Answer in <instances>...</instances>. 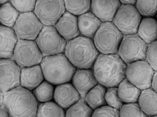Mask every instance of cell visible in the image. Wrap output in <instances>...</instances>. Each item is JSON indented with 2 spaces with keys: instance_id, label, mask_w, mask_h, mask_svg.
<instances>
[{
  "instance_id": "11",
  "label": "cell",
  "mask_w": 157,
  "mask_h": 117,
  "mask_svg": "<svg viewBox=\"0 0 157 117\" xmlns=\"http://www.w3.org/2000/svg\"><path fill=\"white\" fill-rule=\"evenodd\" d=\"M155 70L146 60H141L127 65L126 78L141 90L151 87Z\"/></svg>"
},
{
  "instance_id": "37",
  "label": "cell",
  "mask_w": 157,
  "mask_h": 117,
  "mask_svg": "<svg viewBox=\"0 0 157 117\" xmlns=\"http://www.w3.org/2000/svg\"><path fill=\"white\" fill-rule=\"evenodd\" d=\"M0 115L1 117H10L7 111L3 105H0Z\"/></svg>"
},
{
  "instance_id": "33",
  "label": "cell",
  "mask_w": 157,
  "mask_h": 117,
  "mask_svg": "<svg viewBox=\"0 0 157 117\" xmlns=\"http://www.w3.org/2000/svg\"><path fill=\"white\" fill-rule=\"evenodd\" d=\"M11 4L20 13H29L34 12L36 8V1H11Z\"/></svg>"
},
{
  "instance_id": "8",
  "label": "cell",
  "mask_w": 157,
  "mask_h": 117,
  "mask_svg": "<svg viewBox=\"0 0 157 117\" xmlns=\"http://www.w3.org/2000/svg\"><path fill=\"white\" fill-rule=\"evenodd\" d=\"M43 58L36 41L19 39L13 59L22 69L40 65Z\"/></svg>"
},
{
  "instance_id": "20",
  "label": "cell",
  "mask_w": 157,
  "mask_h": 117,
  "mask_svg": "<svg viewBox=\"0 0 157 117\" xmlns=\"http://www.w3.org/2000/svg\"><path fill=\"white\" fill-rule=\"evenodd\" d=\"M80 35L94 39L102 22L90 11L78 17Z\"/></svg>"
},
{
  "instance_id": "36",
  "label": "cell",
  "mask_w": 157,
  "mask_h": 117,
  "mask_svg": "<svg viewBox=\"0 0 157 117\" xmlns=\"http://www.w3.org/2000/svg\"><path fill=\"white\" fill-rule=\"evenodd\" d=\"M151 88L157 93V72H155L154 75Z\"/></svg>"
},
{
  "instance_id": "10",
  "label": "cell",
  "mask_w": 157,
  "mask_h": 117,
  "mask_svg": "<svg viewBox=\"0 0 157 117\" xmlns=\"http://www.w3.org/2000/svg\"><path fill=\"white\" fill-rule=\"evenodd\" d=\"M66 12L64 1L38 0L36 2L34 14L44 26L54 27Z\"/></svg>"
},
{
  "instance_id": "35",
  "label": "cell",
  "mask_w": 157,
  "mask_h": 117,
  "mask_svg": "<svg viewBox=\"0 0 157 117\" xmlns=\"http://www.w3.org/2000/svg\"><path fill=\"white\" fill-rule=\"evenodd\" d=\"M146 60L155 72H157V41L148 45Z\"/></svg>"
},
{
  "instance_id": "3",
  "label": "cell",
  "mask_w": 157,
  "mask_h": 117,
  "mask_svg": "<svg viewBox=\"0 0 157 117\" xmlns=\"http://www.w3.org/2000/svg\"><path fill=\"white\" fill-rule=\"evenodd\" d=\"M64 54L77 69H93L100 53L93 39L80 35L67 42Z\"/></svg>"
},
{
  "instance_id": "14",
  "label": "cell",
  "mask_w": 157,
  "mask_h": 117,
  "mask_svg": "<svg viewBox=\"0 0 157 117\" xmlns=\"http://www.w3.org/2000/svg\"><path fill=\"white\" fill-rule=\"evenodd\" d=\"M120 1H91V11L102 22H113L121 7Z\"/></svg>"
},
{
  "instance_id": "12",
  "label": "cell",
  "mask_w": 157,
  "mask_h": 117,
  "mask_svg": "<svg viewBox=\"0 0 157 117\" xmlns=\"http://www.w3.org/2000/svg\"><path fill=\"white\" fill-rule=\"evenodd\" d=\"M21 68L13 58L0 60V91L5 94L21 86Z\"/></svg>"
},
{
  "instance_id": "27",
  "label": "cell",
  "mask_w": 157,
  "mask_h": 117,
  "mask_svg": "<svg viewBox=\"0 0 157 117\" xmlns=\"http://www.w3.org/2000/svg\"><path fill=\"white\" fill-rule=\"evenodd\" d=\"M55 88L54 85L44 80L33 91V93L39 103L50 102L54 100Z\"/></svg>"
},
{
  "instance_id": "34",
  "label": "cell",
  "mask_w": 157,
  "mask_h": 117,
  "mask_svg": "<svg viewBox=\"0 0 157 117\" xmlns=\"http://www.w3.org/2000/svg\"><path fill=\"white\" fill-rule=\"evenodd\" d=\"M92 117H120L119 110L105 105L94 111Z\"/></svg>"
},
{
  "instance_id": "21",
  "label": "cell",
  "mask_w": 157,
  "mask_h": 117,
  "mask_svg": "<svg viewBox=\"0 0 157 117\" xmlns=\"http://www.w3.org/2000/svg\"><path fill=\"white\" fill-rule=\"evenodd\" d=\"M138 103L147 117L157 115V93L151 88L142 91Z\"/></svg>"
},
{
  "instance_id": "18",
  "label": "cell",
  "mask_w": 157,
  "mask_h": 117,
  "mask_svg": "<svg viewBox=\"0 0 157 117\" xmlns=\"http://www.w3.org/2000/svg\"><path fill=\"white\" fill-rule=\"evenodd\" d=\"M0 35V58H13L15 49L19 40L14 30L1 25Z\"/></svg>"
},
{
  "instance_id": "9",
  "label": "cell",
  "mask_w": 157,
  "mask_h": 117,
  "mask_svg": "<svg viewBox=\"0 0 157 117\" xmlns=\"http://www.w3.org/2000/svg\"><path fill=\"white\" fill-rule=\"evenodd\" d=\"M142 18L136 6L122 5L118 10L113 23L124 36L137 34Z\"/></svg>"
},
{
  "instance_id": "15",
  "label": "cell",
  "mask_w": 157,
  "mask_h": 117,
  "mask_svg": "<svg viewBox=\"0 0 157 117\" xmlns=\"http://www.w3.org/2000/svg\"><path fill=\"white\" fill-rule=\"evenodd\" d=\"M81 99V95L71 83L56 86L54 101L63 109L68 110Z\"/></svg>"
},
{
  "instance_id": "40",
  "label": "cell",
  "mask_w": 157,
  "mask_h": 117,
  "mask_svg": "<svg viewBox=\"0 0 157 117\" xmlns=\"http://www.w3.org/2000/svg\"><path fill=\"white\" fill-rule=\"evenodd\" d=\"M157 117V115H156V116H154V117Z\"/></svg>"
},
{
  "instance_id": "5",
  "label": "cell",
  "mask_w": 157,
  "mask_h": 117,
  "mask_svg": "<svg viewBox=\"0 0 157 117\" xmlns=\"http://www.w3.org/2000/svg\"><path fill=\"white\" fill-rule=\"evenodd\" d=\"M123 37L113 22H102L93 40L100 54H116Z\"/></svg>"
},
{
  "instance_id": "4",
  "label": "cell",
  "mask_w": 157,
  "mask_h": 117,
  "mask_svg": "<svg viewBox=\"0 0 157 117\" xmlns=\"http://www.w3.org/2000/svg\"><path fill=\"white\" fill-rule=\"evenodd\" d=\"M40 66L45 80L56 86L70 83L77 70L64 53L44 57Z\"/></svg>"
},
{
  "instance_id": "7",
  "label": "cell",
  "mask_w": 157,
  "mask_h": 117,
  "mask_svg": "<svg viewBox=\"0 0 157 117\" xmlns=\"http://www.w3.org/2000/svg\"><path fill=\"white\" fill-rule=\"evenodd\" d=\"M36 42L44 57L64 53L67 42L55 27L48 26L43 27Z\"/></svg>"
},
{
  "instance_id": "24",
  "label": "cell",
  "mask_w": 157,
  "mask_h": 117,
  "mask_svg": "<svg viewBox=\"0 0 157 117\" xmlns=\"http://www.w3.org/2000/svg\"><path fill=\"white\" fill-rule=\"evenodd\" d=\"M107 90V88L98 83L88 93L84 100L94 111L107 105L105 98Z\"/></svg>"
},
{
  "instance_id": "13",
  "label": "cell",
  "mask_w": 157,
  "mask_h": 117,
  "mask_svg": "<svg viewBox=\"0 0 157 117\" xmlns=\"http://www.w3.org/2000/svg\"><path fill=\"white\" fill-rule=\"evenodd\" d=\"M43 27V23L32 12L20 14L13 29L19 39L36 41Z\"/></svg>"
},
{
  "instance_id": "26",
  "label": "cell",
  "mask_w": 157,
  "mask_h": 117,
  "mask_svg": "<svg viewBox=\"0 0 157 117\" xmlns=\"http://www.w3.org/2000/svg\"><path fill=\"white\" fill-rule=\"evenodd\" d=\"M36 117H65L64 109L54 101L39 103Z\"/></svg>"
},
{
  "instance_id": "31",
  "label": "cell",
  "mask_w": 157,
  "mask_h": 117,
  "mask_svg": "<svg viewBox=\"0 0 157 117\" xmlns=\"http://www.w3.org/2000/svg\"><path fill=\"white\" fill-rule=\"evenodd\" d=\"M119 111L120 117H147L138 102L124 104Z\"/></svg>"
},
{
  "instance_id": "1",
  "label": "cell",
  "mask_w": 157,
  "mask_h": 117,
  "mask_svg": "<svg viewBox=\"0 0 157 117\" xmlns=\"http://www.w3.org/2000/svg\"><path fill=\"white\" fill-rule=\"evenodd\" d=\"M127 65L118 53L100 54L93 70L98 83L106 88L118 87L126 79Z\"/></svg>"
},
{
  "instance_id": "23",
  "label": "cell",
  "mask_w": 157,
  "mask_h": 117,
  "mask_svg": "<svg viewBox=\"0 0 157 117\" xmlns=\"http://www.w3.org/2000/svg\"><path fill=\"white\" fill-rule=\"evenodd\" d=\"M118 95L124 104L138 102L142 90L136 87L126 78L118 86Z\"/></svg>"
},
{
  "instance_id": "19",
  "label": "cell",
  "mask_w": 157,
  "mask_h": 117,
  "mask_svg": "<svg viewBox=\"0 0 157 117\" xmlns=\"http://www.w3.org/2000/svg\"><path fill=\"white\" fill-rule=\"evenodd\" d=\"M45 80L40 65L21 69V86L33 91Z\"/></svg>"
},
{
  "instance_id": "39",
  "label": "cell",
  "mask_w": 157,
  "mask_h": 117,
  "mask_svg": "<svg viewBox=\"0 0 157 117\" xmlns=\"http://www.w3.org/2000/svg\"><path fill=\"white\" fill-rule=\"evenodd\" d=\"M10 1H6V0H4V1H2V0H1L0 1V4H1V5H4V4H6V3H7L8 2H10Z\"/></svg>"
},
{
  "instance_id": "22",
  "label": "cell",
  "mask_w": 157,
  "mask_h": 117,
  "mask_svg": "<svg viewBox=\"0 0 157 117\" xmlns=\"http://www.w3.org/2000/svg\"><path fill=\"white\" fill-rule=\"evenodd\" d=\"M137 35L148 45L157 41V20L154 18H143Z\"/></svg>"
},
{
  "instance_id": "25",
  "label": "cell",
  "mask_w": 157,
  "mask_h": 117,
  "mask_svg": "<svg viewBox=\"0 0 157 117\" xmlns=\"http://www.w3.org/2000/svg\"><path fill=\"white\" fill-rule=\"evenodd\" d=\"M20 13L13 5L11 1L1 5L0 20L1 25L6 27L14 28Z\"/></svg>"
},
{
  "instance_id": "16",
  "label": "cell",
  "mask_w": 157,
  "mask_h": 117,
  "mask_svg": "<svg viewBox=\"0 0 157 117\" xmlns=\"http://www.w3.org/2000/svg\"><path fill=\"white\" fill-rule=\"evenodd\" d=\"M71 82L82 99H84L88 93L98 84L93 69H77Z\"/></svg>"
},
{
  "instance_id": "32",
  "label": "cell",
  "mask_w": 157,
  "mask_h": 117,
  "mask_svg": "<svg viewBox=\"0 0 157 117\" xmlns=\"http://www.w3.org/2000/svg\"><path fill=\"white\" fill-rule=\"evenodd\" d=\"M105 98L107 105L115 109L120 110L124 105L118 95V87L108 88Z\"/></svg>"
},
{
  "instance_id": "2",
  "label": "cell",
  "mask_w": 157,
  "mask_h": 117,
  "mask_svg": "<svg viewBox=\"0 0 157 117\" xmlns=\"http://www.w3.org/2000/svg\"><path fill=\"white\" fill-rule=\"evenodd\" d=\"M1 105L10 117H36L39 102L31 91L19 86L5 94L1 93Z\"/></svg>"
},
{
  "instance_id": "41",
  "label": "cell",
  "mask_w": 157,
  "mask_h": 117,
  "mask_svg": "<svg viewBox=\"0 0 157 117\" xmlns=\"http://www.w3.org/2000/svg\"></svg>"
},
{
  "instance_id": "30",
  "label": "cell",
  "mask_w": 157,
  "mask_h": 117,
  "mask_svg": "<svg viewBox=\"0 0 157 117\" xmlns=\"http://www.w3.org/2000/svg\"><path fill=\"white\" fill-rule=\"evenodd\" d=\"M136 8L145 18H153L157 14V1H136Z\"/></svg>"
},
{
  "instance_id": "17",
  "label": "cell",
  "mask_w": 157,
  "mask_h": 117,
  "mask_svg": "<svg viewBox=\"0 0 157 117\" xmlns=\"http://www.w3.org/2000/svg\"><path fill=\"white\" fill-rule=\"evenodd\" d=\"M54 27L59 35L67 42L81 35L79 30L78 16L67 11Z\"/></svg>"
},
{
  "instance_id": "6",
  "label": "cell",
  "mask_w": 157,
  "mask_h": 117,
  "mask_svg": "<svg viewBox=\"0 0 157 117\" xmlns=\"http://www.w3.org/2000/svg\"><path fill=\"white\" fill-rule=\"evenodd\" d=\"M148 45L137 34L124 36L118 55L128 65L138 61L145 60Z\"/></svg>"
},
{
  "instance_id": "38",
  "label": "cell",
  "mask_w": 157,
  "mask_h": 117,
  "mask_svg": "<svg viewBox=\"0 0 157 117\" xmlns=\"http://www.w3.org/2000/svg\"><path fill=\"white\" fill-rule=\"evenodd\" d=\"M122 5H133L135 6L136 3V0H131V1H120Z\"/></svg>"
},
{
  "instance_id": "28",
  "label": "cell",
  "mask_w": 157,
  "mask_h": 117,
  "mask_svg": "<svg viewBox=\"0 0 157 117\" xmlns=\"http://www.w3.org/2000/svg\"><path fill=\"white\" fill-rule=\"evenodd\" d=\"M67 12L76 16H79L91 11V1H64Z\"/></svg>"
},
{
  "instance_id": "29",
  "label": "cell",
  "mask_w": 157,
  "mask_h": 117,
  "mask_svg": "<svg viewBox=\"0 0 157 117\" xmlns=\"http://www.w3.org/2000/svg\"><path fill=\"white\" fill-rule=\"evenodd\" d=\"M94 110L81 98L69 108L65 112V117H92Z\"/></svg>"
}]
</instances>
